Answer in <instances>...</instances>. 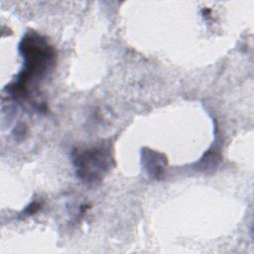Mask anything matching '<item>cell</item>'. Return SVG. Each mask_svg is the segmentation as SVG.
Instances as JSON below:
<instances>
[{
	"mask_svg": "<svg viewBox=\"0 0 254 254\" xmlns=\"http://www.w3.org/2000/svg\"><path fill=\"white\" fill-rule=\"evenodd\" d=\"M24 59V68L7 91L15 98L28 97L32 86L38 83L55 64V51L47 40L32 32L26 34L19 46Z\"/></svg>",
	"mask_w": 254,
	"mask_h": 254,
	"instance_id": "1",
	"label": "cell"
},
{
	"mask_svg": "<svg viewBox=\"0 0 254 254\" xmlns=\"http://www.w3.org/2000/svg\"><path fill=\"white\" fill-rule=\"evenodd\" d=\"M72 162L76 175L83 183L94 185L99 183L110 168L111 155L103 147L74 150Z\"/></svg>",
	"mask_w": 254,
	"mask_h": 254,
	"instance_id": "2",
	"label": "cell"
},
{
	"mask_svg": "<svg viewBox=\"0 0 254 254\" xmlns=\"http://www.w3.org/2000/svg\"><path fill=\"white\" fill-rule=\"evenodd\" d=\"M143 161L145 162V167L148 170L150 176L159 179L163 174V169L165 166V160L160 159V154L155 153L153 151L144 152Z\"/></svg>",
	"mask_w": 254,
	"mask_h": 254,
	"instance_id": "3",
	"label": "cell"
}]
</instances>
